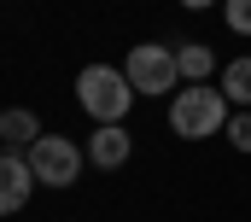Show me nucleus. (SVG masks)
I'll return each mask as SVG.
<instances>
[{
	"label": "nucleus",
	"instance_id": "f257e3e1",
	"mask_svg": "<svg viewBox=\"0 0 251 222\" xmlns=\"http://www.w3.org/2000/svg\"><path fill=\"white\" fill-rule=\"evenodd\" d=\"M228 94L216 88V82H181L176 94H170V129L181 135V140H204V135H222L228 129Z\"/></svg>",
	"mask_w": 251,
	"mask_h": 222
},
{
	"label": "nucleus",
	"instance_id": "f03ea898",
	"mask_svg": "<svg viewBox=\"0 0 251 222\" xmlns=\"http://www.w3.org/2000/svg\"><path fill=\"white\" fill-rule=\"evenodd\" d=\"M76 100L94 123H123L128 106H134V82H128L117 64H88L76 76Z\"/></svg>",
	"mask_w": 251,
	"mask_h": 222
},
{
	"label": "nucleus",
	"instance_id": "7ed1b4c3",
	"mask_svg": "<svg viewBox=\"0 0 251 222\" xmlns=\"http://www.w3.org/2000/svg\"><path fill=\"white\" fill-rule=\"evenodd\" d=\"M123 76L134 82V94H176L181 88V64H176V47H158V41H140V47H128L123 58Z\"/></svg>",
	"mask_w": 251,
	"mask_h": 222
},
{
	"label": "nucleus",
	"instance_id": "20e7f679",
	"mask_svg": "<svg viewBox=\"0 0 251 222\" xmlns=\"http://www.w3.org/2000/svg\"><path fill=\"white\" fill-rule=\"evenodd\" d=\"M24 158H29V169H35L41 187H70V181L82 175V146H76L70 135H41Z\"/></svg>",
	"mask_w": 251,
	"mask_h": 222
},
{
	"label": "nucleus",
	"instance_id": "39448f33",
	"mask_svg": "<svg viewBox=\"0 0 251 222\" xmlns=\"http://www.w3.org/2000/svg\"><path fill=\"white\" fill-rule=\"evenodd\" d=\"M35 187H41V181H35V169H29V158H24V152H0V217L24 211Z\"/></svg>",
	"mask_w": 251,
	"mask_h": 222
},
{
	"label": "nucleus",
	"instance_id": "423d86ee",
	"mask_svg": "<svg viewBox=\"0 0 251 222\" xmlns=\"http://www.w3.org/2000/svg\"><path fill=\"white\" fill-rule=\"evenodd\" d=\"M128 152H134V140H128L123 123H100V129H94V140H88V158H94L100 169H123Z\"/></svg>",
	"mask_w": 251,
	"mask_h": 222
},
{
	"label": "nucleus",
	"instance_id": "0eeeda50",
	"mask_svg": "<svg viewBox=\"0 0 251 222\" xmlns=\"http://www.w3.org/2000/svg\"><path fill=\"white\" fill-rule=\"evenodd\" d=\"M0 140H6V146H12V152H18V146H24V152H29V146H35V140H41V123H35V111H0Z\"/></svg>",
	"mask_w": 251,
	"mask_h": 222
},
{
	"label": "nucleus",
	"instance_id": "6e6552de",
	"mask_svg": "<svg viewBox=\"0 0 251 222\" xmlns=\"http://www.w3.org/2000/svg\"><path fill=\"white\" fill-rule=\"evenodd\" d=\"M176 64H181V82H210L216 76V53L204 41H181L176 47Z\"/></svg>",
	"mask_w": 251,
	"mask_h": 222
},
{
	"label": "nucleus",
	"instance_id": "1a4fd4ad",
	"mask_svg": "<svg viewBox=\"0 0 251 222\" xmlns=\"http://www.w3.org/2000/svg\"><path fill=\"white\" fill-rule=\"evenodd\" d=\"M222 94H228V106H246L251 111V53L234 58V64H222V82H216Z\"/></svg>",
	"mask_w": 251,
	"mask_h": 222
},
{
	"label": "nucleus",
	"instance_id": "9d476101",
	"mask_svg": "<svg viewBox=\"0 0 251 222\" xmlns=\"http://www.w3.org/2000/svg\"><path fill=\"white\" fill-rule=\"evenodd\" d=\"M222 135H228V146H234V152H251V111H234Z\"/></svg>",
	"mask_w": 251,
	"mask_h": 222
},
{
	"label": "nucleus",
	"instance_id": "9b49d317",
	"mask_svg": "<svg viewBox=\"0 0 251 222\" xmlns=\"http://www.w3.org/2000/svg\"><path fill=\"white\" fill-rule=\"evenodd\" d=\"M222 18L234 35H251V0H222Z\"/></svg>",
	"mask_w": 251,
	"mask_h": 222
},
{
	"label": "nucleus",
	"instance_id": "f8f14e48",
	"mask_svg": "<svg viewBox=\"0 0 251 222\" xmlns=\"http://www.w3.org/2000/svg\"><path fill=\"white\" fill-rule=\"evenodd\" d=\"M187 12H204V6H222V0H181Z\"/></svg>",
	"mask_w": 251,
	"mask_h": 222
}]
</instances>
